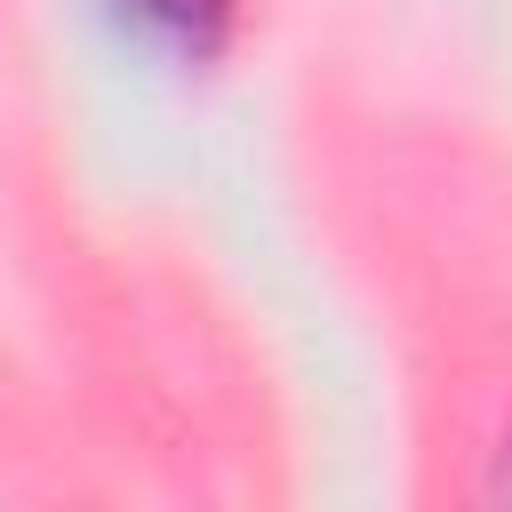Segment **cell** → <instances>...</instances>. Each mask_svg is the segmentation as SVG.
<instances>
[{
	"label": "cell",
	"instance_id": "obj_1",
	"mask_svg": "<svg viewBox=\"0 0 512 512\" xmlns=\"http://www.w3.org/2000/svg\"><path fill=\"white\" fill-rule=\"evenodd\" d=\"M120 32L168 56H208L224 40V0H112Z\"/></svg>",
	"mask_w": 512,
	"mask_h": 512
}]
</instances>
